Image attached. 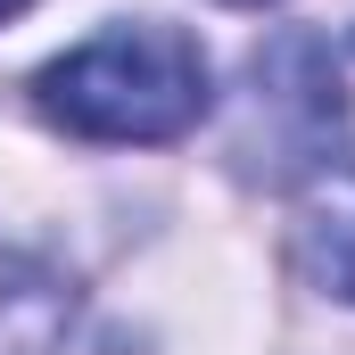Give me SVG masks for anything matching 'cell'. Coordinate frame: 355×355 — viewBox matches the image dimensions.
Listing matches in <instances>:
<instances>
[{
	"mask_svg": "<svg viewBox=\"0 0 355 355\" xmlns=\"http://www.w3.org/2000/svg\"><path fill=\"white\" fill-rule=\"evenodd\" d=\"M207 107L215 83L182 25H107L42 67V116L83 141H182Z\"/></svg>",
	"mask_w": 355,
	"mask_h": 355,
	"instance_id": "1",
	"label": "cell"
},
{
	"mask_svg": "<svg viewBox=\"0 0 355 355\" xmlns=\"http://www.w3.org/2000/svg\"><path fill=\"white\" fill-rule=\"evenodd\" d=\"M297 265L322 297L355 306V157H331L297 207Z\"/></svg>",
	"mask_w": 355,
	"mask_h": 355,
	"instance_id": "3",
	"label": "cell"
},
{
	"mask_svg": "<svg viewBox=\"0 0 355 355\" xmlns=\"http://www.w3.org/2000/svg\"><path fill=\"white\" fill-rule=\"evenodd\" d=\"M339 132H347V91H339L331 42L306 25H281L248 58L232 124H223L232 174L257 182V190H297L339 157Z\"/></svg>",
	"mask_w": 355,
	"mask_h": 355,
	"instance_id": "2",
	"label": "cell"
},
{
	"mask_svg": "<svg viewBox=\"0 0 355 355\" xmlns=\"http://www.w3.org/2000/svg\"><path fill=\"white\" fill-rule=\"evenodd\" d=\"M67 322H75L67 272L0 248V355H67Z\"/></svg>",
	"mask_w": 355,
	"mask_h": 355,
	"instance_id": "4",
	"label": "cell"
},
{
	"mask_svg": "<svg viewBox=\"0 0 355 355\" xmlns=\"http://www.w3.org/2000/svg\"><path fill=\"white\" fill-rule=\"evenodd\" d=\"M25 8H33V0H0V25H8V17H25Z\"/></svg>",
	"mask_w": 355,
	"mask_h": 355,
	"instance_id": "5",
	"label": "cell"
},
{
	"mask_svg": "<svg viewBox=\"0 0 355 355\" xmlns=\"http://www.w3.org/2000/svg\"><path fill=\"white\" fill-rule=\"evenodd\" d=\"M232 8H265V0H232Z\"/></svg>",
	"mask_w": 355,
	"mask_h": 355,
	"instance_id": "6",
	"label": "cell"
}]
</instances>
